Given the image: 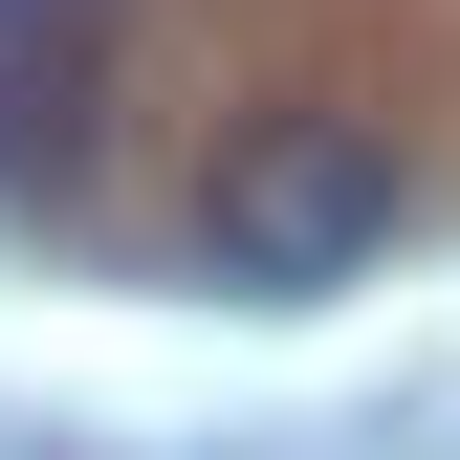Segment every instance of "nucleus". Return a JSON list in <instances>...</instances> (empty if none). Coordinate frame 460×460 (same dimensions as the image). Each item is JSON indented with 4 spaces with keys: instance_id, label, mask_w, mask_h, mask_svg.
I'll use <instances>...</instances> for the list:
<instances>
[{
    "instance_id": "1",
    "label": "nucleus",
    "mask_w": 460,
    "mask_h": 460,
    "mask_svg": "<svg viewBox=\"0 0 460 460\" xmlns=\"http://www.w3.org/2000/svg\"><path fill=\"white\" fill-rule=\"evenodd\" d=\"M394 219H417V154L373 132V110H242V132L198 154V263L263 285V307H329V285L394 263Z\"/></svg>"
},
{
    "instance_id": "2",
    "label": "nucleus",
    "mask_w": 460,
    "mask_h": 460,
    "mask_svg": "<svg viewBox=\"0 0 460 460\" xmlns=\"http://www.w3.org/2000/svg\"><path fill=\"white\" fill-rule=\"evenodd\" d=\"M110 132V0H0V198L88 176Z\"/></svg>"
}]
</instances>
